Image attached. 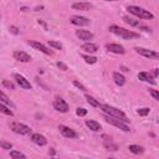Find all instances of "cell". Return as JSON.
<instances>
[{
  "label": "cell",
  "instance_id": "cell-34",
  "mask_svg": "<svg viewBox=\"0 0 159 159\" xmlns=\"http://www.w3.org/2000/svg\"><path fill=\"white\" fill-rule=\"evenodd\" d=\"M149 93L153 96V98H154L155 101H159V93H158V91H155V89H149Z\"/></svg>",
  "mask_w": 159,
  "mask_h": 159
},
{
  "label": "cell",
  "instance_id": "cell-1",
  "mask_svg": "<svg viewBox=\"0 0 159 159\" xmlns=\"http://www.w3.org/2000/svg\"><path fill=\"white\" fill-rule=\"evenodd\" d=\"M109 31L124 40H132V39H138L139 37V34L134 32V31H130V30H127L124 27H119V26H116V25H112L109 26Z\"/></svg>",
  "mask_w": 159,
  "mask_h": 159
},
{
  "label": "cell",
  "instance_id": "cell-12",
  "mask_svg": "<svg viewBox=\"0 0 159 159\" xmlns=\"http://www.w3.org/2000/svg\"><path fill=\"white\" fill-rule=\"evenodd\" d=\"M76 36L80 39V40H84V41H89L94 37V35L87 30H77L76 31Z\"/></svg>",
  "mask_w": 159,
  "mask_h": 159
},
{
  "label": "cell",
  "instance_id": "cell-18",
  "mask_svg": "<svg viewBox=\"0 0 159 159\" xmlns=\"http://www.w3.org/2000/svg\"><path fill=\"white\" fill-rule=\"evenodd\" d=\"M138 78L140 80V81H144V82H149V83H155V81H154V77L149 73V72H139L138 73Z\"/></svg>",
  "mask_w": 159,
  "mask_h": 159
},
{
  "label": "cell",
  "instance_id": "cell-21",
  "mask_svg": "<svg viewBox=\"0 0 159 159\" xmlns=\"http://www.w3.org/2000/svg\"><path fill=\"white\" fill-rule=\"evenodd\" d=\"M113 80H114V83L117 86H123L125 83V78L123 75H120L119 72H114L113 73Z\"/></svg>",
  "mask_w": 159,
  "mask_h": 159
},
{
  "label": "cell",
  "instance_id": "cell-4",
  "mask_svg": "<svg viewBox=\"0 0 159 159\" xmlns=\"http://www.w3.org/2000/svg\"><path fill=\"white\" fill-rule=\"evenodd\" d=\"M10 128L12 129V132L17 133V134H21V135H25V134H30L31 133V129L29 125L24 124V123H19V122H10L9 123Z\"/></svg>",
  "mask_w": 159,
  "mask_h": 159
},
{
  "label": "cell",
  "instance_id": "cell-14",
  "mask_svg": "<svg viewBox=\"0 0 159 159\" xmlns=\"http://www.w3.org/2000/svg\"><path fill=\"white\" fill-rule=\"evenodd\" d=\"M14 57H15V60H17L20 62H30L31 61V56L24 51H15Z\"/></svg>",
  "mask_w": 159,
  "mask_h": 159
},
{
  "label": "cell",
  "instance_id": "cell-10",
  "mask_svg": "<svg viewBox=\"0 0 159 159\" xmlns=\"http://www.w3.org/2000/svg\"><path fill=\"white\" fill-rule=\"evenodd\" d=\"M14 78L16 80L17 84H19L21 88H24V89H31V83H30L24 76L19 75V73H15V75H14Z\"/></svg>",
  "mask_w": 159,
  "mask_h": 159
},
{
  "label": "cell",
  "instance_id": "cell-32",
  "mask_svg": "<svg viewBox=\"0 0 159 159\" xmlns=\"http://www.w3.org/2000/svg\"><path fill=\"white\" fill-rule=\"evenodd\" d=\"M2 84H4L5 87H7L9 89H15V86H14V83H12V82H9L7 80H4V81H2Z\"/></svg>",
  "mask_w": 159,
  "mask_h": 159
},
{
  "label": "cell",
  "instance_id": "cell-5",
  "mask_svg": "<svg viewBox=\"0 0 159 159\" xmlns=\"http://www.w3.org/2000/svg\"><path fill=\"white\" fill-rule=\"evenodd\" d=\"M104 119H106V122H107V123H109V124H112V125H114V127H117V128L122 129L123 132H129V130H130V129H129V127H128L124 122H122V120H119V119H117V118H114V117L106 116V117H104Z\"/></svg>",
  "mask_w": 159,
  "mask_h": 159
},
{
  "label": "cell",
  "instance_id": "cell-13",
  "mask_svg": "<svg viewBox=\"0 0 159 159\" xmlns=\"http://www.w3.org/2000/svg\"><path fill=\"white\" fill-rule=\"evenodd\" d=\"M106 48L108 50V51H111V52H113V53H124L125 52V50H124V47L122 46V45H118V43H107L106 45Z\"/></svg>",
  "mask_w": 159,
  "mask_h": 159
},
{
  "label": "cell",
  "instance_id": "cell-17",
  "mask_svg": "<svg viewBox=\"0 0 159 159\" xmlns=\"http://www.w3.org/2000/svg\"><path fill=\"white\" fill-rule=\"evenodd\" d=\"M31 140H32L35 144H37V145H45V144L47 143V139H46L42 134H40V133H34V134H31Z\"/></svg>",
  "mask_w": 159,
  "mask_h": 159
},
{
  "label": "cell",
  "instance_id": "cell-7",
  "mask_svg": "<svg viewBox=\"0 0 159 159\" xmlns=\"http://www.w3.org/2000/svg\"><path fill=\"white\" fill-rule=\"evenodd\" d=\"M53 108L57 111V112H61V113H66L68 112V104L65 102V99L62 98H56L53 101Z\"/></svg>",
  "mask_w": 159,
  "mask_h": 159
},
{
  "label": "cell",
  "instance_id": "cell-6",
  "mask_svg": "<svg viewBox=\"0 0 159 159\" xmlns=\"http://www.w3.org/2000/svg\"><path fill=\"white\" fill-rule=\"evenodd\" d=\"M134 50H135L137 53H139V55H142V56H144V57H147V58H154V60H157V58L159 57V53H158V52H155V51H153V50H149V48L134 47Z\"/></svg>",
  "mask_w": 159,
  "mask_h": 159
},
{
  "label": "cell",
  "instance_id": "cell-35",
  "mask_svg": "<svg viewBox=\"0 0 159 159\" xmlns=\"http://www.w3.org/2000/svg\"><path fill=\"white\" fill-rule=\"evenodd\" d=\"M73 84H75V86H76L77 88H80L81 91H86V87H84V86H83L82 83H80L78 81H73Z\"/></svg>",
  "mask_w": 159,
  "mask_h": 159
},
{
  "label": "cell",
  "instance_id": "cell-28",
  "mask_svg": "<svg viewBox=\"0 0 159 159\" xmlns=\"http://www.w3.org/2000/svg\"><path fill=\"white\" fill-rule=\"evenodd\" d=\"M10 157L11 158H26V155L25 154H22V153H20V152H16V150H11L10 152Z\"/></svg>",
  "mask_w": 159,
  "mask_h": 159
},
{
  "label": "cell",
  "instance_id": "cell-26",
  "mask_svg": "<svg viewBox=\"0 0 159 159\" xmlns=\"http://www.w3.org/2000/svg\"><path fill=\"white\" fill-rule=\"evenodd\" d=\"M86 99H87V102H88L92 107H101V103H99L98 101H96L93 97H91V96L87 94V96H86Z\"/></svg>",
  "mask_w": 159,
  "mask_h": 159
},
{
  "label": "cell",
  "instance_id": "cell-15",
  "mask_svg": "<svg viewBox=\"0 0 159 159\" xmlns=\"http://www.w3.org/2000/svg\"><path fill=\"white\" fill-rule=\"evenodd\" d=\"M102 138H103V145H104V148H106V149L112 150V152H116V150L118 149V145H117V144H116L111 138H108L107 135H103Z\"/></svg>",
  "mask_w": 159,
  "mask_h": 159
},
{
  "label": "cell",
  "instance_id": "cell-33",
  "mask_svg": "<svg viewBox=\"0 0 159 159\" xmlns=\"http://www.w3.org/2000/svg\"><path fill=\"white\" fill-rule=\"evenodd\" d=\"M76 114H77V116H80V117H83V116H86V114H87V109H84V108H77Z\"/></svg>",
  "mask_w": 159,
  "mask_h": 159
},
{
  "label": "cell",
  "instance_id": "cell-24",
  "mask_svg": "<svg viewBox=\"0 0 159 159\" xmlns=\"http://www.w3.org/2000/svg\"><path fill=\"white\" fill-rule=\"evenodd\" d=\"M0 102L5 103V104H7V106H12V103H11L10 98H9V97H7L2 91H0Z\"/></svg>",
  "mask_w": 159,
  "mask_h": 159
},
{
  "label": "cell",
  "instance_id": "cell-16",
  "mask_svg": "<svg viewBox=\"0 0 159 159\" xmlns=\"http://www.w3.org/2000/svg\"><path fill=\"white\" fill-rule=\"evenodd\" d=\"M93 7L92 4L89 2H75L72 4V9L73 10H81V11H88Z\"/></svg>",
  "mask_w": 159,
  "mask_h": 159
},
{
  "label": "cell",
  "instance_id": "cell-20",
  "mask_svg": "<svg viewBox=\"0 0 159 159\" xmlns=\"http://www.w3.org/2000/svg\"><path fill=\"white\" fill-rule=\"evenodd\" d=\"M82 50H84L89 53H94L98 50V46L96 43H92V42H86V43L82 45Z\"/></svg>",
  "mask_w": 159,
  "mask_h": 159
},
{
  "label": "cell",
  "instance_id": "cell-39",
  "mask_svg": "<svg viewBox=\"0 0 159 159\" xmlns=\"http://www.w3.org/2000/svg\"><path fill=\"white\" fill-rule=\"evenodd\" d=\"M158 77V68H154V78Z\"/></svg>",
  "mask_w": 159,
  "mask_h": 159
},
{
  "label": "cell",
  "instance_id": "cell-8",
  "mask_svg": "<svg viewBox=\"0 0 159 159\" xmlns=\"http://www.w3.org/2000/svg\"><path fill=\"white\" fill-rule=\"evenodd\" d=\"M58 129H60L61 134H62L63 137H66V138H77V137H78V134H77L73 129H71L70 127H67V125L60 124V125H58Z\"/></svg>",
  "mask_w": 159,
  "mask_h": 159
},
{
  "label": "cell",
  "instance_id": "cell-30",
  "mask_svg": "<svg viewBox=\"0 0 159 159\" xmlns=\"http://www.w3.org/2000/svg\"><path fill=\"white\" fill-rule=\"evenodd\" d=\"M149 112H150V109L149 108H139L138 111H137V113L139 114V116H147V114H149Z\"/></svg>",
  "mask_w": 159,
  "mask_h": 159
},
{
  "label": "cell",
  "instance_id": "cell-40",
  "mask_svg": "<svg viewBox=\"0 0 159 159\" xmlns=\"http://www.w3.org/2000/svg\"><path fill=\"white\" fill-rule=\"evenodd\" d=\"M104 1H119V0H104Z\"/></svg>",
  "mask_w": 159,
  "mask_h": 159
},
{
  "label": "cell",
  "instance_id": "cell-38",
  "mask_svg": "<svg viewBox=\"0 0 159 159\" xmlns=\"http://www.w3.org/2000/svg\"><path fill=\"white\" fill-rule=\"evenodd\" d=\"M9 30H10V31H11L14 35H16V34H17V29H16L15 26H10V29H9Z\"/></svg>",
  "mask_w": 159,
  "mask_h": 159
},
{
  "label": "cell",
  "instance_id": "cell-29",
  "mask_svg": "<svg viewBox=\"0 0 159 159\" xmlns=\"http://www.w3.org/2000/svg\"><path fill=\"white\" fill-rule=\"evenodd\" d=\"M48 46L53 47V48H57V50H61L62 48V45L57 41H48Z\"/></svg>",
  "mask_w": 159,
  "mask_h": 159
},
{
  "label": "cell",
  "instance_id": "cell-31",
  "mask_svg": "<svg viewBox=\"0 0 159 159\" xmlns=\"http://www.w3.org/2000/svg\"><path fill=\"white\" fill-rule=\"evenodd\" d=\"M0 147H1L2 149H11V148H12V144H11V143H9V142L1 140V142H0Z\"/></svg>",
  "mask_w": 159,
  "mask_h": 159
},
{
  "label": "cell",
  "instance_id": "cell-11",
  "mask_svg": "<svg viewBox=\"0 0 159 159\" xmlns=\"http://www.w3.org/2000/svg\"><path fill=\"white\" fill-rule=\"evenodd\" d=\"M70 21L73 25H77V26H86V25L91 24V21L87 17H83V16H72Z\"/></svg>",
  "mask_w": 159,
  "mask_h": 159
},
{
  "label": "cell",
  "instance_id": "cell-22",
  "mask_svg": "<svg viewBox=\"0 0 159 159\" xmlns=\"http://www.w3.org/2000/svg\"><path fill=\"white\" fill-rule=\"evenodd\" d=\"M129 152H132L133 154H142L143 152H144V148L143 147H140V145H137V144H132V145H129Z\"/></svg>",
  "mask_w": 159,
  "mask_h": 159
},
{
  "label": "cell",
  "instance_id": "cell-9",
  "mask_svg": "<svg viewBox=\"0 0 159 159\" xmlns=\"http://www.w3.org/2000/svg\"><path fill=\"white\" fill-rule=\"evenodd\" d=\"M30 46H32L35 50H37V51H41V52H43L45 55H52L53 52H52V50H50V48H47L45 45H42V43H40V42H37V41H29L27 42Z\"/></svg>",
  "mask_w": 159,
  "mask_h": 159
},
{
  "label": "cell",
  "instance_id": "cell-23",
  "mask_svg": "<svg viewBox=\"0 0 159 159\" xmlns=\"http://www.w3.org/2000/svg\"><path fill=\"white\" fill-rule=\"evenodd\" d=\"M82 58L86 61V63H89V65H93L97 62V57L94 56H89V55H82Z\"/></svg>",
  "mask_w": 159,
  "mask_h": 159
},
{
  "label": "cell",
  "instance_id": "cell-3",
  "mask_svg": "<svg viewBox=\"0 0 159 159\" xmlns=\"http://www.w3.org/2000/svg\"><path fill=\"white\" fill-rule=\"evenodd\" d=\"M127 10H128L130 14H133L134 16L139 17V19H145V20H152V19H154V15H153L150 11L144 10L143 7H139V6L129 5V6L127 7Z\"/></svg>",
  "mask_w": 159,
  "mask_h": 159
},
{
  "label": "cell",
  "instance_id": "cell-25",
  "mask_svg": "<svg viewBox=\"0 0 159 159\" xmlns=\"http://www.w3.org/2000/svg\"><path fill=\"white\" fill-rule=\"evenodd\" d=\"M123 20H124L127 24H129L130 26H138V25L140 24L139 20H134V19H132V17H129V16H124Z\"/></svg>",
  "mask_w": 159,
  "mask_h": 159
},
{
  "label": "cell",
  "instance_id": "cell-19",
  "mask_svg": "<svg viewBox=\"0 0 159 159\" xmlns=\"http://www.w3.org/2000/svg\"><path fill=\"white\" fill-rule=\"evenodd\" d=\"M86 125H87L91 130H93V132H99V130L102 129L101 124H99L98 122H96V120H92V119H87V120H86Z\"/></svg>",
  "mask_w": 159,
  "mask_h": 159
},
{
  "label": "cell",
  "instance_id": "cell-36",
  "mask_svg": "<svg viewBox=\"0 0 159 159\" xmlns=\"http://www.w3.org/2000/svg\"><path fill=\"white\" fill-rule=\"evenodd\" d=\"M137 27L142 29V30H143V31H145V32H150V31H152V29H150V27H148V26H144V25H142V24H139Z\"/></svg>",
  "mask_w": 159,
  "mask_h": 159
},
{
  "label": "cell",
  "instance_id": "cell-37",
  "mask_svg": "<svg viewBox=\"0 0 159 159\" xmlns=\"http://www.w3.org/2000/svg\"><path fill=\"white\" fill-rule=\"evenodd\" d=\"M56 65H57V67H58V68H61L62 71H67V66H66L65 63H62V62H57Z\"/></svg>",
  "mask_w": 159,
  "mask_h": 159
},
{
  "label": "cell",
  "instance_id": "cell-2",
  "mask_svg": "<svg viewBox=\"0 0 159 159\" xmlns=\"http://www.w3.org/2000/svg\"><path fill=\"white\" fill-rule=\"evenodd\" d=\"M99 108H102V111H103L104 113H107L108 116L114 117V118H117V119H119V120H122V122H124V123H127V122L129 120V119L127 118L125 113L122 112V111L118 109V108H114V107L108 106V104H101Z\"/></svg>",
  "mask_w": 159,
  "mask_h": 159
},
{
  "label": "cell",
  "instance_id": "cell-27",
  "mask_svg": "<svg viewBox=\"0 0 159 159\" xmlns=\"http://www.w3.org/2000/svg\"><path fill=\"white\" fill-rule=\"evenodd\" d=\"M0 112H1V113H4V114H6V116H10V117L14 114L11 109H9L6 106H4V104H2V102H0Z\"/></svg>",
  "mask_w": 159,
  "mask_h": 159
}]
</instances>
